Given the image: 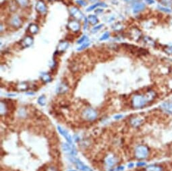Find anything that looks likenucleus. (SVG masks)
<instances>
[{
	"instance_id": "nucleus-1",
	"label": "nucleus",
	"mask_w": 172,
	"mask_h": 171,
	"mask_svg": "<svg viewBox=\"0 0 172 171\" xmlns=\"http://www.w3.org/2000/svg\"><path fill=\"white\" fill-rule=\"evenodd\" d=\"M156 97V93L153 90H148L145 93L134 94L132 97V106L135 109H140L148 105V103L153 101Z\"/></svg>"
},
{
	"instance_id": "nucleus-2",
	"label": "nucleus",
	"mask_w": 172,
	"mask_h": 171,
	"mask_svg": "<svg viewBox=\"0 0 172 171\" xmlns=\"http://www.w3.org/2000/svg\"><path fill=\"white\" fill-rule=\"evenodd\" d=\"M134 155L137 160H142L146 159L150 155V148L146 145L140 144L134 148Z\"/></svg>"
},
{
	"instance_id": "nucleus-3",
	"label": "nucleus",
	"mask_w": 172,
	"mask_h": 171,
	"mask_svg": "<svg viewBox=\"0 0 172 171\" xmlns=\"http://www.w3.org/2000/svg\"><path fill=\"white\" fill-rule=\"evenodd\" d=\"M82 117L86 121H93L97 118L98 113L95 109H92V108H87L82 113Z\"/></svg>"
},
{
	"instance_id": "nucleus-4",
	"label": "nucleus",
	"mask_w": 172,
	"mask_h": 171,
	"mask_svg": "<svg viewBox=\"0 0 172 171\" xmlns=\"http://www.w3.org/2000/svg\"><path fill=\"white\" fill-rule=\"evenodd\" d=\"M70 160H71V162L76 165V168L80 171H93L90 167L85 165L83 162H82L79 159L74 158V156L70 158Z\"/></svg>"
},
{
	"instance_id": "nucleus-5",
	"label": "nucleus",
	"mask_w": 172,
	"mask_h": 171,
	"mask_svg": "<svg viewBox=\"0 0 172 171\" xmlns=\"http://www.w3.org/2000/svg\"><path fill=\"white\" fill-rule=\"evenodd\" d=\"M63 151L65 153L68 154V155L72 156H75L77 154V150H76L75 146L72 145L70 143H64L62 146Z\"/></svg>"
},
{
	"instance_id": "nucleus-6",
	"label": "nucleus",
	"mask_w": 172,
	"mask_h": 171,
	"mask_svg": "<svg viewBox=\"0 0 172 171\" xmlns=\"http://www.w3.org/2000/svg\"><path fill=\"white\" fill-rule=\"evenodd\" d=\"M162 112L167 115H172V100H167L160 104Z\"/></svg>"
},
{
	"instance_id": "nucleus-7",
	"label": "nucleus",
	"mask_w": 172,
	"mask_h": 171,
	"mask_svg": "<svg viewBox=\"0 0 172 171\" xmlns=\"http://www.w3.org/2000/svg\"><path fill=\"white\" fill-rule=\"evenodd\" d=\"M57 130H58V132H60V134L62 135V136L64 137V138L66 139L68 143L72 144V142H73L72 138V136H70V134L68 132V131L66 130L61 126H57Z\"/></svg>"
},
{
	"instance_id": "nucleus-8",
	"label": "nucleus",
	"mask_w": 172,
	"mask_h": 171,
	"mask_svg": "<svg viewBox=\"0 0 172 171\" xmlns=\"http://www.w3.org/2000/svg\"><path fill=\"white\" fill-rule=\"evenodd\" d=\"M70 14L78 20H81L83 18V14L80 11V9L76 7H72L70 9Z\"/></svg>"
},
{
	"instance_id": "nucleus-9",
	"label": "nucleus",
	"mask_w": 172,
	"mask_h": 171,
	"mask_svg": "<svg viewBox=\"0 0 172 171\" xmlns=\"http://www.w3.org/2000/svg\"><path fill=\"white\" fill-rule=\"evenodd\" d=\"M36 9L38 12L41 13V14H45L47 12V6H46L45 3L43 0H39L36 3Z\"/></svg>"
},
{
	"instance_id": "nucleus-10",
	"label": "nucleus",
	"mask_w": 172,
	"mask_h": 171,
	"mask_svg": "<svg viewBox=\"0 0 172 171\" xmlns=\"http://www.w3.org/2000/svg\"><path fill=\"white\" fill-rule=\"evenodd\" d=\"M68 27L69 29L72 30V32H74V33H76V32L79 31L80 29V24L78 23L77 21H74V20L69 22V23L68 24Z\"/></svg>"
},
{
	"instance_id": "nucleus-11",
	"label": "nucleus",
	"mask_w": 172,
	"mask_h": 171,
	"mask_svg": "<svg viewBox=\"0 0 172 171\" xmlns=\"http://www.w3.org/2000/svg\"><path fill=\"white\" fill-rule=\"evenodd\" d=\"M68 90V86L66 83L62 82L60 83V84L57 86L56 92L58 94H62L66 93Z\"/></svg>"
},
{
	"instance_id": "nucleus-12",
	"label": "nucleus",
	"mask_w": 172,
	"mask_h": 171,
	"mask_svg": "<svg viewBox=\"0 0 172 171\" xmlns=\"http://www.w3.org/2000/svg\"><path fill=\"white\" fill-rule=\"evenodd\" d=\"M145 171H164V168L161 165L150 164L146 166Z\"/></svg>"
},
{
	"instance_id": "nucleus-13",
	"label": "nucleus",
	"mask_w": 172,
	"mask_h": 171,
	"mask_svg": "<svg viewBox=\"0 0 172 171\" xmlns=\"http://www.w3.org/2000/svg\"><path fill=\"white\" fill-rule=\"evenodd\" d=\"M144 9H145V4L144 3H142V2L136 3L135 4L133 5V7H132L133 12L134 13V14L142 12V11L144 10Z\"/></svg>"
},
{
	"instance_id": "nucleus-14",
	"label": "nucleus",
	"mask_w": 172,
	"mask_h": 171,
	"mask_svg": "<svg viewBox=\"0 0 172 171\" xmlns=\"http://www.w3.org/2000/svg\"><path fill=\"white\" fill-rule=\"evenodd\" d=\"M143 120L140 117H132L130 119V124L134 127H138L142 125Z\"/></svg>"
},
{
	"instance_id": "nucleus-15",
	"label": "nucleus",
	"mask_w": 172,
	"mask_h": 171,
	"mask_svg": "<svg viewBox=\"0 0 172 171\" xmlns=\"http://www.w3.org/2000/svg\"><path fill=\"white\" fill-rule=\"evenodd\" d=\"M105 162L108 167H112L117 162V158L114 156H109L106 158Z\"/></svg>"
},
{
	"instance_id": "nucleus-16",
	"label": "nucleus",
	"mask_w": 172,
	"mask_h": 171,
	"mask_svg": "<svg viewBox=\"0 0 172 171\" xmlns=\"http://www.w3.org/2000/svg\"><path fill=\"white\" fill-rule=\"evenodd\" d=\"M32 43H33V39H32V37H30V36H27V37H26L22 40L21 45H22V46L24 47V48H27V47L31 46Z\"/></svg>"
},
{
	"instance_id": "nucleus-17",
	"label": "nucleus",
	"mask_w": 172,
	"mask_h": 171,
	"mask_svg": "<svg viewBox=\"0 0 172 171\" xmlns=\"http://www.w3.org/2000/svg\"><path fill=\"white\" fill-rule=\"evenodd\" d=\"M68 46H69V44L68 42L66 41L60 42V43L58 44V45H57V52L60 53H62L63 52H64V51L66 50Z\"/></svg>"
},
{
	"instance_id": "nucleus-18",
	"label": "nucleus",
	"mask_w": 172,
	"mask_h": 171,
	"mask_svg": "<svg viewBox=\"0 0 172 171\" xmlns=\"http://www.w3.org/2000/svg\"><path fill=\"white\" fill-rule=\"evenodd\" d=\"M11 24L15 27H20L21 26V20L20 18L17 16H14L11 19Z\"/></svg>"
},
{
	"instance_id": "nucleus-19",
	"label": "nucleus",
	"mask_w": 172,
	"mask_h": 171,
	"mask_svg": "<svg viewBox=\"0 0 172 171\" xmlns=\"http://www.w3.org/2000/svg\"><path fill=\"white\" fill-rule=\"evenodd\" d=\"M28 30L29 31V33L32 35H34V34L37 33L39 31V26L35 24H30V26H28Z\"/></svg>"
},
{
	"instance_id": "nucleus-20",
	"label": "nucleus",
	"mask_w": 172,
	"mask_h": 171,
	"mask_svg": "<svg viewBox=\"0 0 172 171\" xmlns=\"http://www.w3.org/2000/svg\"><path fill=\"white\" fill-rule=\"evenodd\" d=\"M41 77L42 80H43L44 82H45V83H49L51 81V75L47 73H42Z\"/></svg>"
},
{
	"instance_id": "nucleus-21",
	"label": "nucleus",
	"mask_w": 172,
	"mask_h": 171,
	"mask_svg": "<svg viewBox=\"0 0 172 171\" xmlns=\"http://www.w3.org/2000/svg\"><path fill=\"white\" fill-rule=\"evenodd\" d=\"M99 6H102V7H106L107 5L104 3H96V4L93 5H91V6H90L89 7H88V8L87 9V12H90V11L93 10V9H95L96 7H99Z\"/></svg>"
},
{
	"instance_id": "nucleus-22",
	"label": "nucleus",
	"mask_w": 172,
	"mask_h": 171,
	"mask_svg": "<svg viewBox=\"0 0 172 171\" xmlns=\"http://www.w3.org/2000/svg\"><path fill=\"white\" fill-rule=\"evenodd\" d=\"M88 20L89 22L93 25H95L98 23V18L96 16H94V15H90V16L88 17Z\"/></svg>"
},
{
	"instance_id": "nucleus-23",
	"label": "nucleus",
	"mask_w": 172,
	"mask_h": 171,
	"mask_svg": "<svg viewBox=\"0 0 172 171\" xmlns=\"http://www.w3.org/2000/svg\"><path fill=\"white\" fill-rule=\"evenodd\" d=\"M7 111V106L5 102L1 101V115H5Z\"/></svg>"
},
{
	"instance_id": "nucleus-24",
	"label": "nucleus",
	"mask_w": 172,
	"mask_h": 171,
	"mask_svg": "<svg viewBox=\"0 0 172 171\" xmlns=\"http://www.w3.org/2000/svg\"><path fill=\"white\" fill-rule=\"evenodd\" d=\"M17 88L18 90L20 91H24L28 89V85L25 83H20L17 85Z\"/></svg>"
},
{
	"instance_id": "nucleus-25",
	"label": "nucleus",
	"mask_w": 172,
	"mask_h": 171,
	"mask_svg": "<svg viewBox=\"0 0 172 171\" xmlns=\"http://www.w3.org/2000/svg\"><path fill=\"white\" fill-rule=\"evenodd\" d=\"M45 96H40V97L38 98V103H39V104H40L41 106H44L45 105Z\"/></svg>"
},
{
	"instance_id": "nucleus-26",
	"label": "nucleus",
	"mask_w": 172,
	"mask_h": 171,
	"mask_svg": "<svg viewBox=\"0 0 172 171\" xmlns=\"http://www.w3.org/2000/svg\"><path fill=\"white\" fill-rule=\"evenodd\" d=\"M161 3L166 6H172V0H161Z\"/></svg>"
},
{
	"instance_id": "nucleus-27",
	"label": "nucleus",
	"mask_w": 172,
	"mask_h": 171,
	"mask_svg": "<svg viewBox=\"0 0 172 171\" xmlns=\"http://www.w3.org/2000/svg\"><path fill=\"white\" fill-rule=\"evenodd\" d=\"M88 41V37L87 36H83V37H81V39H80L78 40L77 43L78 44H81V43H85L86 42Z\"/></svg>"
},
{
	"instance_id": "nucleus-28",
	"label": "nucleus",
	"mask_w": 172,
	"mask_h": 171,
	"mask_svg": "<svg viewBox=\"0 0 172 171\" xmlns=\"http://www.w3.org/2000/svg\"><path fill=\"white\" fill-rule=\"evenodd\" d=\"M158 8L161 11H163V12H166V13H170V12H171V9H170L169 8H168V7L160 6V5H159Z\"/></svg>"
},
{
	"instance_id": "nucleus-29",
	"label": "nucleus",
	"mask_w": 172,
	"mask_h": 171,
	"mask_svg": "<svg viewBox=\"0 0 172 171\" xmlns=\"http://www.w3.org/2000/svg\"><path fill=\"white\" fill-rule=\"evenodd\" d=\"M16 1L22 6H26L28 4V0H16Z\"/></svg>"
},
{
	"instance_id": "nucleus-30",
	"label": "nucleus",
	"mask_w": 172,
	"mask_h": 171,
	"mask_svg": "<svg viewBox=\"0 0 172 171\" xmlns=\"http://www.w3.org/2000/svg\"><path fill=\"white\" fill-rule=\"evenodd\" d=\"M89 45H90V43H89V41L86 42V43H84V44L83 45H82L81 47H78V48L77 49V50L78 51H82V50H83V49H85L87 48V47H89Z\"/></svg>"
},
{
	"instance_id": "nucleus-31",
	"label": "nucleus",
	"mask_w": 172,
	"mask_h": 171,
	"mask_svg": "<svg viewBox=\"0 0 172 171\" xmlns=\"http://www.w3.org/2000/svg\"><path fill=\"white\" fill-rule=\"evenodd\" d=\"M110 37V33L109 32H106V33H105L103 35H102V37L100 38V41H105V40H107L108 39V38Z\"/></svg>"
},
{
	"instance_id": "nucleus-32",
	"label": "nucleus",
	"mask_w": 172,
	"mask_h": 171,
	"mask_svg": "<svg viewBox=\"0 0 172 171\" xmlns=\"http://www.w3.org/2000/svg\"><path fill=\"white\" fill-rule=\"evenodd\" d=\"M103 26V24H99V25H98V26H95V27L92 29V33H96L97 31H98L99 29H101V28H102Z\"/></svg>"
},
{
	"instance_id": "nucleus-33",
	"label": "nucleus",
	"mask_w": 172,
	"mask_h": 171,
	"mask_svg": "<svg viewBox=\"0 0 172 171\" xmlns=\"http://www.w3.org/2000/svg\"><path fill=\"white\" fill-rule=\"evenodd\" d=\"M146 166V163L145 162H142V161H139L136 163L137 167H144Z\"/></svg>"
},
{
	"instance_id": "nucleus-34",
	"label": "nucleus",
	"mask_w": 172,
	"mask_h": 171,
	"mask_svg": "<svg viewBox=\"0 0 172 171\" xmlns=\"http://www.w3.org/2000/svg\"><path fill=\"white\" fill-rule=\"evenodd\" d=\"M165 51L166 52V53H167V54L172 55V47L171 46L167 47L165 49Z\"/></svg>"
},
{
	"instance_id": "nucleus-35",
	"label": "nucleus",
	"mask_w": 172,
	"mask_h": 171,
	"mask_svg": "<svg viewBox=\"0 0 172 171\" xmlns=\"http://www.w3.org/2000/svg\"><path fill=\"white\" fill-rule=\"evenodd\" d=\"M76 2L79 5H82V6H85V5H87V2H86L85 1H84V0H78Z\"/></svg>"
},
{
	"instance_id": "nucleus-36",
	"label": "nucleus",
	"mask_w": 172,
	"mask_h": 171,
	"mask_svg": "<svg viewBox=\"0 0 172 171\" xmlns=\"http://www.w3.org/2000/svg\"><path fill=\"white\" fill-rule=\"evenodd\" d=\"M123 117H124V115H117L114 116V118L115 119H118V120H119V119L123 118Z\"/></svg>"
},
{
	"instance_id": "nucleus-37",
	"label": "nucleus",
	"mask_w": 172,
	"mask_h": 171,
	"mask_svg": "<svg viewBox=\"0 0 172 171\" xmlns=\"http://www.w3.org/2000/svg\"><path fill=\"white\" fill-rule=\"evenodd\" d=\"M46 171H57V170L55 168V167L49 166V168L47 169V170H46Z\"/></svg>"
},
{
	"instance_id": "nucleus-38",
	"label": "nucleus",
	"mask_w": 172,
	"mask_h": 171,
	"mask_svg": "<svg viewBox=\"0 0 172 171\" xmlns=\"http://www.w3.org/2000/svg\"><path fill=\"white\" fill-rule=\"evenodd\" d=\"M146 1V2L148 3V4L149 5H151V4H153V3H155L154 0H145Z\"/></svg>"
},
{
	"instance_id": "nucleus-39",
	"label": "nucleus",
	"mask_w": 172,
	"mask_h": 171,
	"mask_svg": "<svg viewBox=\"0 0 172 171\" xmlns=\"http://www.w3.org/2000/svg\"><path fill=\"white\" fill-rule=\"evenodd\" d=\"M124 170V166H118L117 168V170L118 171H123Z\"/></svg>"
},
{
	"instance_id": "nucleus-40",
	"label": "nucleus",
	"mask_w": 172,
	"mask_h": 171,
	"mask_svg": "<svg viewBox=\"0 0 172 171\" xmlns=\"http://www.w3.org/2000/svg\"><path fill=\"white\" fill-rule=\"evenodd\" d=\"M134 166V164L133 162L129 163V164H128V167L129 168H133Z\"/></svg>"
},
{
	"instance_id": "nucleus-41",
	"label": "nucleus",
	"mask_w": 172,
	"mask_h": 171,
	"mask_svg": "<svg viewBox=\"0 0 172 171\" xmlns=\"http://www.w3.org/2000/svg\"><path fill=\"white\" fill-rule=\"evenodd\" d=\"M87 18H85V27H84V29H87Z\"/></svg>"
},
{
	"instance_id": "nucleus-42",
	"label": "nucleus",
	"mask_w": 172,
	"mask_h": 171,
	"mask_svg": "<svg viewBox=\"0 0 172 171\" xmlns=\"http://www.w3.org/2000/svg\"><path fill=\"white\" fill-rule=\"evenodd\" d=\"M124 1H126V2H131V1H134V0H124Z\"/></svg>"
},
{
	"instance_id": "nucleus-43",
	"label": "nucleus",
	"mask_w": 172,
	"mask_h": 171,
	"mask_svg": "<svg viewBox=\"0 0 172 171\" xmlns=\"http://www.w3.org/2000/svg\"><path fill=\"white\" fill-rule=\"evenodd\" d=\"M89 1H91V2H95V1H97V0H89Z\"/></svg>"
},
{
	"instance_id": "nucleus-44",
	"label": "nucleus",
	"mask_w": 172,
	"mask_h": 171,
	"mask_svg": "<svg viewBox=\"0 0 172 171\" xmlns=\"http://www.w3.org/2000/svg\"><path fill=\"white\" fill-rule=\"evenodd\" d=\"M68 171H77V170H68Z\"/></svg>"
}]
</instances>
